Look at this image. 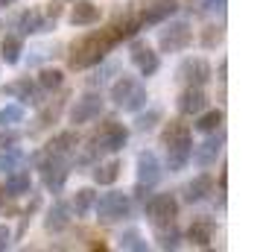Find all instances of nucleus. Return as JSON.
Masks as SVG:
<instances>
[{"mask_svg": "<svg viewBox=\"0 0 260 252\" xmlns=\"http://www.w3.org/2000/svg\"><path fill=\"white\" fill-rule=\"evenodd\" d=\"M222 36H225V30L222 26H208V30H205V33H202V47H216V44H219V41H222Z\"/></svg>", "mask_w": 260, "mask_h": 252, "instance_id": "obj_35", "label": "nucleus"}, {"mask_svg": "<svg viewBox=\"0 0 260 252\" xmlns=\"http://www.w3.org/2000/svg\"><path fill=\"white\" fill-rule=\"evenodd\" d=\"M68 226H71V205L68 203H56L47 211V217H44V229L53 232V235H59V232H64Z\"/></svg>", "mask_w": 260, "mask_h": 252, "instance_id": "obj_18", "label": "nucleus"}, {"mask_svg": "<svg viewBox=\"0 0 260 252\" xmlns=\"http://www.w3.org/2000/svg\"><path fill=\"white\" fill-rule=\"evenodd\" d=\"M3 94L18 97V100H24V103H41L38 94H36V85L29 82V76H21V79H15V82L3 85Z\"/></svg>", "mask_w": 260, "mask_h": 252, "instance_id": "obj_21", "label": "nucleus"}, {"mask_svg": "<svg viewBox=\"0 0 260 252\" xmlns=\"http://www.w3.org/2000/svg\"><path fill=\"white\" fill-rule=\"evenodd\" d=\"M0 197H3V188H0Z\"/></svg>", "mask_w": 260, "mask_h": 252, "instance_id": "obj_42", "label": "nucleus"}, {"mask_svg": "<svg viewBox=\"0 0 260 252\" xmlns=\"http://www.w3.org/2000/svg\"><path fill=\"white\" fill-rule=\"evenodd\" d=\"M161 115H164V111H161L158 106H152L149 111H143V115H138V120H135V126H138L141 132H149V129H152L155 123L161 120Z\"/></svg>", "mask_w": 260, "mask_h": 252, "instance_id": "obj_34", "label": "nucleus"}, {"mask_svg": "<svg viewBox=\"0 0 260 252\" xmlns=\"http://www.w3.org/2000/svg\"><path fill=\"white\" fill-rule=\"evenodd\" d=\"M126 144H129V129L123 123H117V120H106L100 126V132L91 138V147L85 150L82 161H91L94 153H120Z\"/></svg>", "mask_w": 260, "mask_h": 252, "instance_id": "obj_3", "label": "nucleus"}, {"mask_svg": "<svg viewBox=\"0 0 260 252\" xmlns=\"http://www.w3.org/2000/svg\"><path fill=\"white\" fill-rule=\"evenodd\" d=\"M100 111H103V94H96V91H88L76 100V106L71 108V123H88V120L100 118Z\"/></svg>", "mask_w": 260, "mask_h": 252, "instance_id": "obj_12", "label": "nucleus"}, {"mask_svg": "<svg viewBox=\"0 0 260 252\" xmlns=\"http://www.w3.org/2000/svg\"><path fill=\"white\" fill-rule=\"evenodd\" d=\"M164 147H167V167L170 173L184 170L193 153V138H190L187 123H170L164 129Z\"/></svg>", "mask_w": 260, "mask_h": 252, "instance_id": "obj_2", "label": "nucleus"}, {"mask_svg": "<svg viewBox=\"0 0 260 252\" xmlns=\"http://www.w3.org/2000/svg\"><path fill=\"white\" fill-rule=\"evenodd\" d=\"M21 161H24V153H21L18 147H9V150H3V158H0V170H3V173H12V170L21 167Z\"/></svg>", "mask_w": 260, "mask_h": 252, "instance_id": "obj_33", "label": "nucleus"}, {"mask_svg": "<svg viewBox=\"0 0 260 252\" xmlns=\"http://www.w3.org/2000/svg\"><path fill=\"white\" fill-rule=\"evenodd\" d=\"M120 246H123V249H132V252H146V240L141 238L138 229H126V232L120 235Z\"/></svg>", "mask_w": 260, "mask_h": 252, "instance_id": "obj_30", "label": "nucleus"}, {"mask_svg": "<svg viewBox=\"0 0 260 252\" xmlns=\"http://www.w3.org/2000/svg\"><path fill=\"white\" fill-rule=\"evenodd\" d=\"M225 71H228V62H222V65H219V79H222V82H225Z\"/></svg>", "mask_w": 260, "mask_h": 252, "instance_id": "obj_41", "label": "nucleus"}, {"mask_svg": "<svg viewBox=\"0 0 260 252\" xmlns=\"http://www.w3.org/2000/svg\"><path fill=\"white\" fill-rule=\"evenodd\" d=\"M79 147V135L73 132H61V135H56L53 141L47 144V153H56V156H68V153H73Z\"/></svg>", "mask_w": 260, "mask_h": 252, "instance_id": "obj_23", "label": "nucleus"}, {"mask_svg": "<svg viewBox=\"0 0 260 252\" xmlns=\"http://www.w3.org/2000/svg\"><path fill=\"white\" fill-rule=\"evenodd\" d=\"M225 3H228V0H205V12L208 15H225Z\"/></svg>", "mask_w": 260, "mask_h": 252, "instance_id": "obj_38", "label": "nucleus"}, {"mask_svg": "<svg viewBox=\"0 0 260 252\" xmlns=\"http://www.w3.org/2000/svg\"><path fill=\"white\" fill-rule=\"evenodd\" d=\"M21 53H24V44H21V38L18 36H6L3 38V44H0V56L6 65H18L21 62Z\"/></svg>", "mask_w": 260, "mask_h": 252, "instance_id": "obj_25", "label": "nucleus"}, {"mask_svg": "<svg viewBox=\"0 0 260 252\" xmlns=\"http://www.w3.org/2000/svg\"><path fill=\"white\" fill-rule=\"evenodd\" d=\"M222 123H225V111L222 108H211V111H199V118H196V129L205 135H211L216 132V129H222Z\"/></svg>", "mask_w": 260, "mask_h": 252, "instance_id": "obj_22", "label": "nucleus"}, {"mask_svg": "<svg viewBox=\"0 0 260 252\" xmlns=\"http://www.w3.org/2000/svg\"><path fill=\"white\" fill-rule=\"evenodd\" d=\"M61 106H64V100H56V103H50V106L41 108V115H38L36 120V132H41V129H47L50 123H56L61 115Z\"/></svg>", "mask_w": 260, "mask_h": 252, "instance_id": "obj_27", "label": "nucleus"}, {"mask_svg": "<svg viewBox=\"0 0 260 252\" xmlns=\"http://www.w3.org/2000/svg\"><path fill=\"white\" fill-rule=\"evenodd\" d=\"M222 144H225V135H211L208 141H202L199 147H193V153H190V158L199 164V167H208V164H213L216 158H219V153H222Z\"/></svg>", "mask_w": 260, "mask_h": 252, "instance_id": "obj_13", "label": "nucleus"}, {"mask_svg": "<svg viewBox=\"0 0 260 252\" xmlns=\"http://www.w3.org/2000/svg\"><path fill=\"white\" fill-rule=\"evenodd\" d=\"M178 111L181 115H199V111H205V106H208V94L202 91V88H193V85H187V91L178 97Z\"/></svg>", "mask_w": 260, "mask_h": 252, "instance_id": "obj_15", "label": "nucleus"}, {"mask_svg": "<svg viewBox=\"0 0 260 252\" xmlns=\"http://www.w3.org/2000/svg\"><path fill=\"white\" fill-rule=\"evenodd\" d=\"M190 38H193L190 24L187 21H176V24H167L164 30H161L158 47L164 50V53H178V50H184L190 44Z\"/></svg>", "mask_w": 260, "mask_h": 252, "instance_id": "obj_8", "label": "nucleus"}, {"mask_svg": "<svg viewBox=\"0 0 260 252\" xmlns=\"http://www.w3.org/2000/svg\"><path fill=\"white\" fill-rule=\"evenodd\" d=\"M211 65L205 59H184L178 65V79L184 85H193V88H202V85L211 82Z\"/></svg>", "mask_w": 260, "mask_h": 252, "instance_id": "obj_10", "label": "nucleus"}, {"mask_svg": "<svg viewBox=\"0 0 260 252\" xmlns=\"http://www.w3.org/2000/svg\"><path fill=\"white\" fill-rule=\"evenodd\" d=\"M111 100L123 111H141L146 106V88L135 76H120L117 82L111 85Z\"/></svg>", "mask_w": 260, "mask_h": 252, "instance_id": "obj_4", "label": "nucleus"}, {"mask_svg": "<svg viewBox=\"0 0 260 252\" xmlns=\"http://www.w3.org/2000/svg\"><path fill=\"white\" fill-rule=\"evenodd\" d=\"M100 21V6H94L91 0H79L71 9V24L73 26H91Z\"/></svg>", "mask_w": 260, "mask_h": 252, "instance_id": "obj_20", "label": "nucleus"}, {"mask_svg": "<svg viewBox=\"0 0 260 252\" xmlns=\"http://www.w3.org/2000/svg\"><path fill=\"white\" fill-rule=\"evenodd\" d=\"M120 176V161H106L94 167V182L96 185H114Z\"/></svg>", "mask_w": 260, "mask_h": 252, "instance_id": "obj_26", "label": "nucleus"}, {"mask_svg": "<svg viewBox=\"0 0 260 252\" xmlns=\"http://www.w3.org/2000/svg\"><path fill=\"white\" fill-rule=\"evenodd\" d=\"M117 44H120V36H117V30H114V26H108V30H96V33H91V36L79 38V41L71 47L68 65H71L73 71L94 68V65H100V62L106 59Z\"/></svg>", "mask_w": 260, "mask_h": 252, "instance_id": "obj_1", "label": "nucleus"}, {"mask_svg": "<svg viewBox=\"0 0 260 252\" xmlns=\"http://www.w3.org/2000/svg\"><path fill=\"white\" fill-rule=\"evenodd\" d=\"M38 170H41L44 188L53 191V193H59L61 188H64L68 176H71V161H68V156L47 153V156H38Z\"/></svg>", "mask_w": 260, "mask_h": 252, "instance_id": "obj_5", "label": "nucleus"}, {"mask_svg": "<svg viewBox=\"0 0 260 252\" xmlns=\"http://www.w3.org/2000/svg\"><path fill=\"white\" fill-rule=\"evenodd\" d=\"M29 170H12L9 176H6V193L9 197H21V193H29Z\"/></svg>", "mask_w": 260, "mask_h": 252, "instance_id": "obj_24", "label": "nucleus"}, {"mask_svg": "<svg viewBox=\"0 0 260 252\" xmlns=\"http://www.w3.org/2000/svg\"><path fill=\"white\" fill-rule=\"evenodd\" d=\"M94 208H96L100 223L111 226V223H120V220H126L132 214V200H129V193L111 191V193H103L94 203Z\"/></svg>", "mask_w": 260, "mask_h": 252, "instance_id": "obj_6", "label": "nucleus"}, {"mask_svg": "<svg viewBox=\"0 0 260 252\" xmlns=\"http://www.w3.org/2000/svg\"><path fill=\"white\" fill-rule=\"evenodd\" d=\"M132 65H135L143 76H152V73H158V68H161V59H158V53H155L152 47L135 44V47H132Z\"/></svg>", "mask_w": 260, "mask_h": 252, "instance_id": "obj_14", "label": "nucleus"}, {"mask_svg": "<svg viewBox=\"0 0 260 252\" xmlns=\"http://www.w3.org/2000/svg\"><path fill=\"white\" fill-rule=\"evenodd\" d=\"M24 120V106L21 103H9V106L0 108V126H15Z\"/></svg>", "mask_w": 260, "mask_h": 252, "instance_id": "obj_32", "label": "nucleus"}, {"mask_svg": "<svg viewBox=\"0 0 260 252\" xmlns=\"http://www.w3.org/2000/svg\"><path fill=\"white\" fill-rule=\"evenodd\" d=\"M50 56H59V44H44V47H36L32 56H29V65H38V62L50 59Z\"/></svg>", "mask_w": 260, "mask_h": 252, "instance_id": "obj_36", "label": "nucleus"}, {"mask_svg": "<svg viewBox=\"0 0 260 252\" xmlns=\"http://www.w3.org/2000/svg\"><path fill=\"white\" fill-rule=\"evenodd\" d=\"M59 12H61V3H50L47 6V18H59Z\"/></svg>", "mask_w": 260, "mask_h": 252, "instance_id": "obj_40", "label": "nucleus"}, {"mask_svg": "<svg viewBox=\"0 0 260 252\" xmlns=\"http://www.w3.org/2000/svg\"><path fill=\"white\" fill-rule=\"evenodd\" d=\"M176 12H178L176 0H149V3H143L138 18H141V26H152V24H164L167 18H173Z\"/></svg>", "mask_w": 260, "mask_h": 252, "instance_id": "obj_11", "label": "nucleus"}, {"mask_svg": "<svg viewBox=\"0 0 260 252\" xmlns=\"http://www.w3.org/2000/svg\"><path fill=\"white\" fill-rule=\"evenodd\" d=\"M158 246H161V249H178V246H181V232H178L173 223H170V226H161L158 229Z\"/></svg>", "mask_w": 260, "mask_h": 252, "instance_id": "obj_29", "label": "nucleus"}, {"mask_svg": "<svg viewBox=\"0 0 260 252\" xmlns=\"http://www.w3.org/2000/svg\"><path fill=\"white\" fill-rule=\"evenodd\" d=\"M61 82H64V73L56 71V68H44L41 76H38V85L44 91H56V88H61Z\"/></svg>", "mask_w": 260, "mask_h": 252, "instance_id": "obj_31", "label": "nucleus"}, {"mask_svg": "<svg viewBox=\"0 0 260 252\" xmlns=\"http://www.w3.org/2000/svg\"><path fill=\"white\" fill-rule=\"evenodd\" d=\"M213 232H216V226H213L211 217H199V220H193L187 238H190V243H193V246H202V249H205V246H211Z\"/></svg>", "mask_w": 260, "mask_h": 252, "instance_id": "obj_17", "label": "nucleus"}, {"mask_svg": "<svg viewBox=\"0 0 260 252\" xmlns=\"http://www.w3.org/2000/svg\"><path fill=\"white\" fill-rule=\"evenodd\" d=\"M21 141V135L15 132V129H9V126H0V150H9V147H15Z\"/></svg>", "mask_w": 260, "mask_h": 252, "instance_id": "obj_37", "label": "nucleus"}, {"mask_svg": "<svg viewBox=\"0 0 260 252\" xmlns=\"http://www.w3.org/2000/svg\"><path fill=\"white\" fill-rule=\"evenodd\" d=\"M53 26H56V18H44V15L36 12V9H29V12H24L18 18V30H21L24 36H29V33H47Z\"/></svg>", "mask_w": 260, "mask_h": 252, "instance_id": "obj_16", "label": "nucleus"}, {"mask_svg": "<svg viewBox=\"0 0 260 252\" xmlns=\"http://www.w3.org/2000/svg\"><path fill=\"white\" fill-rule=\"evenodd\" d=\"M94 203H96V193H94V188H82V191H76V197H73V211L79 217H85L91 208H94Z\"/></svg>", "mask_w": 260, "mask_h": 252, "instance_id": "obj_28", "label": "nucleus"}, {"mask_svg": "<svg viewBox=\"0 0 260 252\" xmlns=\"http://www.w3.org/2000/svg\"><path fill=\"white\" fill-rule=\"evenodd\" d=\"M213 191V179L208 176V173H202V176H196V179H190L187 185H184V203H202V200H208V193Z\"/></svg>", "mask_w": 260, "mask_h": 252, "instance_id": "obj_19", "label": "nucleus"}, {"mask_svg": "<svg viewBox=\"0 0 260 252\" xmlns=\"http://www.w3.org/2000/svg\"><path fill=\"white\" fill-rule=\"evenodd\" d=\"M143 211H146V217H149V223L155 229L170 226V223H176V217H178V200L173 193H155V197L146 200Z\"/></svg>", "mask_w": 260, "mask_h": 252, "instance_id": "obj_7", "label": "nucleus"}, {"mask_svg": "<svg viewBox=\"0 0 260 252\" xmlns=\"http://www.w3.org/2000/svg\"><path fill=\"white\" fill-rule=\"evenodd\" d=\"M161 176H164V170H161V161H158V156L155 153H141L138 156V193L149 191V188H155L158 182H161Z\"/></svg>", "mask_w": 260, "mask_h": 252, "instance_id": "obj_9", "label": "nucleus"}, {"mask_svg": "<svg viewBox=\"0 0 260 252\" xmlns=\"http://www.w3.org/2000/svg\"><path fill=\"white\" fill-rule=\"evenodd\" d=\"M9 238H12L9 226H0V252H3V249H9Z\"/></svg>", "mask_w": 260, "mask_h": 252, "instance_id": "obj_39", "label": "nucleus"}]
</instances>
